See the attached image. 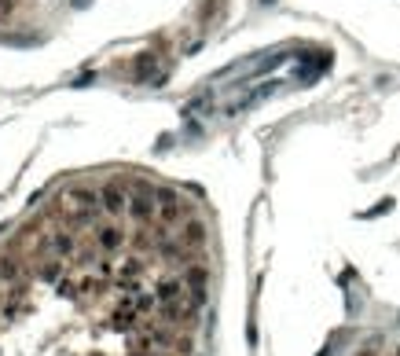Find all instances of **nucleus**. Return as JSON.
I'll return each instance as SVG.
<instances>
[{"label":"nucleus","mask_w":400,"mask_h":356,"mask_svg":"<svg viewBox=\"0 0 400 356\" xmlns=\"http://www.w3.org/2000/svg\"><path fill=\"white\" fill-rule=\"evenodd\" d=\"M99 210H103L107 217H125V210H129V191H125L118 180L103 184V187H99Z\"/></svg>","instance_id":"obj_1"},{"label":"nucleus","mask_w":400,"mask_h":356,"mask_svg":"<svg viewBox=\"0 0 400 356\" xmlns=\"http://www.w3.org/2000/svg\"><path fill=\"white\" fill-rule=\"evenodd\" d=\"M92 239H96V247L103 254H114V250L125 247V232H121V224H114V220H99L92 228Z\"/></svg>","instance_id":"obj_2"}]
</instances>
